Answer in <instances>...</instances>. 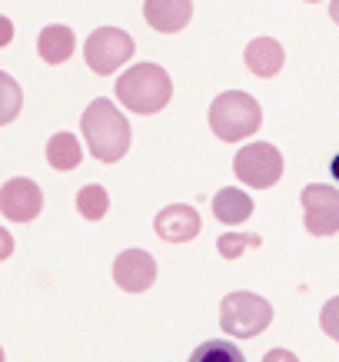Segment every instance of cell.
<instances>
[{
	"mask_svg": "<svg viewBox=\"0 0 339 362\" xmlns=\"http://www.w3.org/2000/svg\"><path fill=\"white\" fill-rule=\"evenodd\" d=\"M143 17L156 33H176L193 17V0H146Z\"/></svg>",
	"mask_w": 339,
	"mask_h": 362,
	"instance_id": "11",
	"label": "cell"
},
{
	"mask_svg": "<svg viewBox=\"0 0 339 362\" xmlns=\"http://www.w3.org/2000/svg\"><path fill=\"white\" fill-rule=\"evenodd\" d=\"M213 216L219 223H226V226H240L253 216V199L250 193H243L236 187H226L219 189L217 197H213Z\"/></svg>",
	"mask_w": 339,
	"mask_h": 362,
	"instance_id": "13",
	"label": "cell"
},
{
	"mask_svg": "<svg viewBox=\"0 0 339 362\" xmlns=\"http://www.w3.org/2000/svg\"><path fill=\"white\" fill-rule=\"evenodd\" d=\"M303 213H306V230L313 236L339 233V189L326 183H309L303 189Z\"/></svg>",
	"mask_w": 339,
	"mask_h": 362,
	"instance_id": "7",
	"label": "cell"
},
{
	"mask_svg": "<svg viewBox=\"0 0 339 362\" xmlns=\"http://www.w3.org/2000/svg\"><path fill=\"white\" fill-rule=\"evenodd\" d=\"M270 322H273V306L256 293H246V289L230 293L219 306V326L230 332L233 339H253L263 329H270Z\"/></svg>",
	"mask_w": 339,
	"mask_h": 362,
	"instance_id": "4",
	"label": "cell"
},
{
	"mask_svg": "<svg viewBox=\"0 0 339 362\" xmlns=\"http://www.w3.org/2000/svg\"><path fill=\"white\" fill-rule=\"evenodd\" d=\"M21 107H23L21 83H17L11 74H4V70H0V127H7V123L17 120Z\"/></svg>",
	"mask_w": 339,
	"mask_h": 362,
	"instance_id": "16",
	"label": "cell"
},
{
	"mask_svg": "<svg viewBox=\"0 0 339 362\" xmlns=\"http://www.w3.org/2000/svg\"><path fill=\"white\" fill-rule=\"evenodd\" d=\"M154 230L166 243H190V240H197V233H200V216L193 206L170 203V206H163L156 213Z\"/></svg>",
	"mask_w": 339,
	"mask_h": 362,
	"instance_id": "10",
	"label": "cell"
},
{
	"mask_svg": "<svg viewBox=\"0 0 339 362\" xmlns=\"http://www.w3.org/2000/svg\"><path fill=\"white\" fill-rule=\"evenodd\" d=\"M0 362H4V349H0Z\"/></svg>",
	"mask_w": 339,
	"mask_h": 362,
	"instance_id": "26",
	"label": "cell"
},
{
	"mask_svg": "<svg viewBox=\"0 0 339 362\" xmlns=\"http://www.w3.org/2000/svg\"><path fill=\"white\" fill-rule=\"evenodd\" d=\"M13 40V23L7 17H0V47H7Z\"/></svg>",
	"mask_w": 339,
	"mask_h": 362,
	"instance_id": "23",
	"label": "cell"
},
{
	"mask_svg": "<svg viewBox=\"0 0 339 362\" xmlns=\"http://www.w3.org/2000/svg\"><path fill=\"white\" fill-rule=\"evenodd\" d=\"M263 362H299L289 349H270L266 356H263Z\"/></svg>",
	"mask_w": 339,
	"mask_h": 362,
	"instance_id": "21",
	"label": "cell"
},
{
	"mask_svg": "<svg viewBox=\"0 0 339 362\" xmlns=\"http://www.w3.org/2000/svg\"><path fill=\"white\" fill-rule=\"evenodd\" d=\"M40 209H44V193L40 187L33 183V180H7L4 187H0V213L13 223H30L40 216Z\"/></svg>",
	"mask_w": 339,
	"mask_h": 362,
	"instance_id": "8",
	"label": "cell"
},
{
	"mask_svg": "<svg viewBox=\"0 0 339 362\" xmlns=\"http://www.w3.org/2000/svg\"><path fill=\"white\" fill-rule=\"evenodd\" d=\"M246 66H250L256 77H276L280 70H283V44L273 40V37H256L250 47H246V54H243Z\"/></svg>",
	"mask_w": 339,
	"mask_h": 362,
	"instance_id": "12",
	"label": "cell"
},
{
	"mask_svg": "<svg viewBox=\"0 0 339 362\" xmlns=\"http://www.w3.org/2000/svg\"><path fill=\"white\" fill-rule=\"evenodd\" d=\"M133 37L120 27H100L87 37V47H84V57H87V66L100 77H110L113 70H120L127 60L133 57Z\"/></svg>",
	"mask_w": 339,
	"mask_h": 362,
	"instance_id": "5",
	"label": "cell"
},
{
	"mask_svg": "<svg viewBox=\"0 0 339 362\" xmlns=\"http://www.w3.org/2000/svg\"><path fill=\"white\" fill-rule=\"evenodd\" d=\"M80 130L87 136L90 153L97 156L100 163H120L127 150H130V120L123 117L110 100H93L87 110H84V120H80Z\"/></svg>",
	"mask_w": 339,
	"mask_h": 362,
	"instance_id": "1",
	"label": "cell"
},
{
	"mask_svg": "<svg viewBox=\"0 0 339 362\" xmlns=\"http://www.w3.org/2000/svg\"><path fill=\"white\" fill-rule=\"evenodd\" d=\"M260 123H263L260 103H256V97L243 93V90H226V93H219L209 103V130L226 143L253 136L260 130Z\"/></svg>",
	"mask_w": 339,
	"mask_h": 362,
	"instance_id": "3",
	"label": "cell"
},
{
	"mask_svg": "<svg viewBox=\"0 0 339 362\" xmlns=\"http://www.w3.org/2000/svg\"><path fill=\"white\" fill-rule=\"evenodd\" d=\"M306 4H316V0H306Z\"/></svg>",
	"mask_w": 339,
	"mask_h": 362,
	"instance_id": "27",
	"label": "cell"
},
{
	"mask_svg": "<svg viewBox=\"0 0 339 362\" xmlns=\"http://www.w3.org/2000/svg\"><path fill=\"white\" fill-rule=\"evenodd\" d=\"M77 209H80V216H84V220H103V216H107V209H110L107 189L97 187V183L84 187L77 193Z\"/></svg>",
	"mask_w": 339,
	"mask_h": 362,
	"instance_id": "18",
	"label": "cell"
},
{
	"mask_svg": "<svg viewBox=\"0 0 339 362\" xmlns=\"http://www.w3.org/2000/svg\"><path fill=\"white\" fill-rule=\"evenodd\" d=\"M233 173L253 189H270L283 176V153L276 150L273 143H250V146H243L236 153Z\"/></svg>",
	"mask_w": 339,
	"mask_h": 362,
	"instance_id": "6",
	"label": "cell"
},
{
	"mask_svg": "<svg viewBox=\"0 0 339 362\" xmlns=\"http://www.w3.org/2000/svg\"><path fill=\"white\" fill-rule=\"evenodd\" d=\"M74 47H77L74 30L64 27V23L44 27V30H40V40H37V50H40V57H44L47 64H67L70 54H74Z\"/></svg>",
	"mask_w": 339,
	"mask_h": 362,
	"instance_id": "14",
	"label": "cell"
},
{
	"mask_svg": "<svg viewBox=\"0 0 339 362\" xmlns=\"http://www.w3.org/2000/svg\"><path fill=\"white\" fill-rule=\"evenodd\" d=\"M173 97L170 74L156 64H137L117 80V100L133 113H160Z\"/></svg>",
	"mask_w": 339,
	"mask_h": 362,
	"instance_id": "2",
	"label": "cell"
},
{
	"mask_svg": "<svg viewBox=\"0 0 339 362\" xmlns=\"http://www.w3.org/2000/svg\"><path fill=\"white\" fill-rule=\"evenodd\" d=\"M217 246H219V256H223V259H236V256H243L250 246H260V236H236V233H226V236L217 240Z\"/></svg>",
	"mask_w": 339,
	"mask_h": 362,
	"instance_id": "19",
	"label": "cell"
},
{
	"mask_svg": "<svg viewBox=\"0 0 339 362\" xmlns=\"http://www.w3.org/2000/svg\"><path fill=\"white\" fill-rule=\"evenodd\" d=\"M190 362H246V356L226 339H209L193 349Z\"/></svg>",
	"mask_w": 339,
	"mask_h": 362,
	"instance_id": "17",
	"label": "cell"
},
{
	"mask_svg": "<svg viewBox=\"0 0 339 362\" xmlns=\"http://www.w3.org/2000/svg\"><path fill=\"white\" fill-rule=\"evenodd\" d=\"M11 252H13V236L4 230V226H0V259H7Z\"/></svg>",
	"mask_w": 339,
	"mask_h": 362,
	"instance_id": "22",
	"label": "cell"
},
{
	"mask_svg": "<svg viewBox=\"0 0 339 362\" xmlns=\"http://www.w3.org/2000/svg\"><path fill=\"white\" fill-rule=\"evenodd\" d=\"M80 160H84V150H80V140L74 133H57L47 143V163L67 173V170H77Z\"/></svg>",
	"mask_w": 339,
	"mask_h": 362,
	"instance_id": "15",
	"label": "cell"
},
{
	"mask_svg": "<svg viewBox=\"0 0 339 362\" xmlns=\"http://www.w3.org/2000/svg\"><path fill=\"white\" fill-rule=\"evenodd\" d=\"M319 326H323V332H326L329 339L339 342V296H333L323 306V313H319Z\"/></svg>",
	"mask_w": 339,
	"mask_h": 362,
	"instance_id": "20",
	"label": "cell"
},
{
	"mask_svg": "<svg viewBox=\"0 0 339 362\" xmlns=\"http://www.w3.org/2000/svg\"><path fill=\"white\" fill-rule=\"evenodd\" d=\"M333 176L339 180V156H333Z\"/></svg>",
	"mask_w": 339,
	"mask_h": 362,
	"instance_id": "25",
	"label": "cell"
},
{
	"mask_svg": "<svg viewBox=\"0 0 339 362\" xmlns=\"http://www.w3.org/2000/svg\"><path fill=\"white\" fill-rule=\"evenodd\" d=\"M113 279L123 293H146L156 283V259L146 250H123L113 263Z\"/></svg>",
	"mask_w": 339,
	"mask_h": 362,
	"instance_id": "9",
	"label": "cell"
},
{
	"mask_svg": "<svg viewBox=\"0 0 339 362\" xmlns=\"http://www.w3.org/2000/svg\"><path fill=\"white\" fill-rule=\"evenodd\" d=\"M329 17L339 23V0H333V4H329Z\"/></svg>",
	"mask_w": 339,
	"mask_h": 362,
	"instance_id": "24",
	"label": "cell"
}]
</instances>
